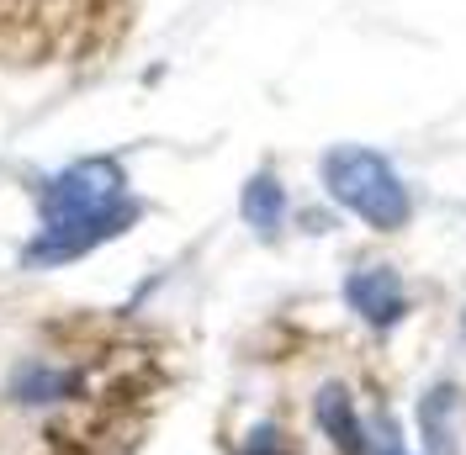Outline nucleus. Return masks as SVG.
<instances>
[{
  "instance_id": "1",
  "label": "nucleus",
  "mask_w": 466,
  "mask_h": 455,
  "mask_svg": "<svg viewBox=\"0 0 466 455\" xmlns=\"http://www.w3.org/2000/svg\"><path fill=\"white\" fill-rule=\"evenodd\" d=\"M319 180L350 217H360L377 233H398V228L413 223V191H408V180L398 175V165L387 154L366 148V143H334V148H323Z\"/></svg>"
},
{
  "instance_id": "2",
  "label": "nucleus",
  "mask_w": 466,
  "mask_h": 455,
  "mask_svg": "<svg viewBox=\"0 0 466 455\" xmlns=\"http://www.w3.org/2000/svg\"><path fill=\"white\" fill-rule=\"evenodd\" d=\"M138 217H144V201L127 191V197L106 201V207H96V212L64 217V223H43L27 244H22L16 265H22V270H58V265H75V259L96 255L101 244H112V238H122V233H133Z\"/></svg>"
},
{
  "instance_id": "3",
  "label": "nucleus",
  "mask_w": 466,
  "mask_h": 455,
  "mask_svg": "<svg viewBox=\"0 0 466 455\" xmlns=\"http://www.w3.org/2000/svg\"><path fill=\"white\" fill-rule=\"evenodd\" d=\"M127 197V170L112 154H90V159H75L54 170L48 180H37V217L43 223H64V217H80V212H96L106 201Z\"/></svg>"
},
{
  "instance_id": "4",
  "label": "nucleus",
  "mask_w": 466,
  "mask_h": 455,
  "mask_svg": "<svg viewBox=\"0 0 466 455\" xmlns=\"http://www.w3.org/2000/svg\"><path fill=\"white\" fill-rule=\"evenodd\" d=\"M345 308L366 329H377V334H392L398 323L408 318V286L403 276L392 270V265H360V270H350L345 276Z\"/></svg>"
},
{
  "instance_id": "5",
  "label": "nucleus",
  "mask_w": 466,
  "mask_h": 455,
  "mask_svg": "<svg viewBox=\"0 0 466 455\" xmlns=\"http://www.w3.org/2000/svg\"><path fill=\"white\" fill-rule=\"evenodd\" d=\"M313 424L329 434V445L339 455H371V424L360 419L355 408V392L345 381H323L313 392Z\"/></svg>"
},
{
  "instance_id": "6",
  "label": "nucleus",
  "mask_w": 466,
  "mask_h": 455,
  "mask_svg": "<svg viewBox=\"0 0 466 455\" xmlns=\"http://www.w3.org/2000/svg\"><path fill=\"white\" fill-rule=\"evenodd\" d=\"M80 392V370L54 366V360H22L5 381V398L16 408H54V402H69Z\"/></svg>"
},
{
  "instance_id": "7",
  "label": "nucleus",
  "mask_w": 466,
  "mask_h": 455,
  "mask_svg": "<svg viewBox=\"0 0 466 455\" xmlns=\"http://www.w3.org/2000/svg\"><path fill=\"white\" fill-rule=\"evenodd\" d=\"M456 419H461V387H456V381H435V387L419 398V434H424V450L430 455H461Z\"/></svg>"
},
{
  "instance_id": "8",
  "label": "nucleus",
  "mask_w": 466,
  "mask_h": 455,
  "mask_svg": "<svg viewBox=\"0 0 466 455\" xmlns=\"http://www.w3.org/2000/svg\"><path fill=\"white\" fill-rule=\"evenodd\" d=\"M238 217L255 228L260 238H276L281 223H287V186L270 170H255L244 180V191H238Z\"/></svg>"
},
{
  "instance_id": "9",
  "label": "nucleus",
  "mask_w": 466,
  "mask_h": 455,
  "mask_svg": "<svg viewBox=\"0 0 466 455\" xmlns=\"http://www.w3.org/2000/svg\"><path fill=\"white\" fill-rule=\"evenodd\" d=\"M238 455H287V445H281V429L260 424L249 440H244V450H238Z\"/></svg>"
},
{
  "instance_id": "10",
  "label": "nucleus",
  "mask_w": 466,
  "mask_h": 455,
  "mask_svg": "<svg viewBox=\"0 0 466 455\" xmlns=\"http://www.w3.org/2000/svg\"><path fill=\"white\" fill-rule=\"evenodd\" d=\"M392 455H408V450H392Z\"/></svg>"
}]
</instances>
